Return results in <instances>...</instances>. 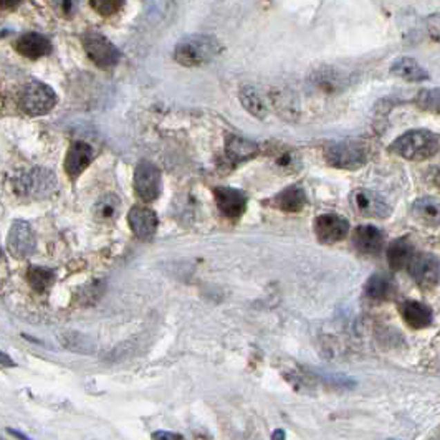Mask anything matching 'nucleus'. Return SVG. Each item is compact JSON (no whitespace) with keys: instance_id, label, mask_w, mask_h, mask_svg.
<instances>
[{"instance_id":"nucleus-33","label":"nucleus","mask_w":440,"mask_h":440,"mask_svg":"<svg viewBox=\"0 0 440 440\" xmlns=\"http://www.w3.org/2000/svg\"><path fill=\"white\" fill-rule=\"evenodd\" d=\"M154 439H182L181 435H175V434H167V432H156L153 434Z\"/></svg>"},{"instance_id":"nucleus-19","label":"nucleus","mask_w":440,"mask_h":440,"mask_svg":"<svg viewBox=\"0 0 440 440\" xmlns=\"http://www.w3.org/2000/svg\"><path fill=\"white\" fill-rule=\"evenodd\" d=\"M271 205L278 209V211L296 213L303 211L305 205H307V194H305L303 187L290 186L283 189L282 192H278V194L271 199Z\"/></svg>"},{"instance_id":"nucleus-31","label":"nucleus","mask_w":440,"mask_h":440,"mask_svg":"<svg viewBox=\"0 0 440 440\" xmlns=\"http://www.w3.org/2000/svg\"><path fill=\"white\" fill-rule=\"evenodd\" d=\"M20 3V0H0V8H6V10H10V8H15Z\"/></svg>"},{"instance_id":"nucleus-9","label":"nucleus","mask_w":440,"mask_h":440,"mask_svg":"<svg viewBox=\"0 0 440 440\" xmlns=\"http://www.w3.org/2000/svg\"><path fill=\"white\" fill-rule=\"evenodd\" d=\"M354 211L371 219H388L391 216V207L383 195L370 189H356L351 194Z\"/></svg>"},{"instance_id":"nucleus-34","label":"nucleus","mask_w":440,"mask_h":440,"mask_svg":"<svg viewBox=\"0 0 440 440\" xmlns=\"http://www.w3.org/2000/svg\"><path fill=\"white\" fill-rule=\"evenodd\" d=\"M271 437H274V439H283V437H285V432H283L282 429H278L274 435H271Z\"/></svg>"},{"instance_id":"nucleus-6","label":"nucleus","mask_w":440,"mask_h":440,"mask_svg":"<svg viewBox=\"0 0 440 440\" xmlns=\"http://www.w3.org/2000/svg\"><path fill=\"white\" fill-rule=\"evenodd\" d=\"M408 268L421 288L429 290L440 282V258L435 254H414Z\"/></svg>"},{"instance_id":"nucleus-22","label":"nucleus","mask_w":440,"mask_h":440,"mask_svg":"<svg viewBox=\"0 0 440 440\" xmlns=\"http://www.w3.org/2000/svg\"><path fill=\"white\" fill-rule=\"evenodd\" d=\"M391 73L405 79V82H425V79H429V73L414 58L409 57L397 58L392 63Z\"/></svg>"},{"instance_id":"nucleus-32","label":"nucleus","mask_w":440,"mask_h":440,"mask_svg":"<svg viewBox=\"0 0 440 440\" xmlns=\"http://www.w3.org/2000/svg\"><path fill=\"white\" fill-rule=\"evenodd\" d=\"M0 366L10 367V366H15V363H14V359H10L6 353H2V351H0Z\"/></svg>"},{"instance_id":"nucleus-28","label":"nucleus","mask_w":440,"mask_h":440,"mask_svg":"<svg viewBox=\"0 0 440 440\" xmlns=\"http://www.w3.org/2000/svg\"><path fill=\"white\" fill-rule=\"evenodd\" d=\"M419 104L424 110L440 113V90H425L419 95Z\"/></svg>"},{"instance_id":"nucleus-12","label":"nucleus","mask_w":440,"mask_h":440,"mask_svg":"<svg viewBox=\"0 0 440 440\" xmlns=\"http://www.w3.org/2000/svg\"><path fill=\"white\" fill-rule=\"evenodd\" d=\"M55 187H57L55 175L44 169L32 171L30 174L23 175L19 184V191H22L27 195H33V197H45L52 194V192L55 191Z\"/></svg>"},{"instance_id":"nucleus-27","label":"nucleus","mask_w":440,"mask_h":440,"mask_svg":"<svg viewBox=\"0 0 440 440\" xmlns=\"http://www.w3.org/2000/svg\"><path fill=\"white\" fill-rule=\"evenodd\" d=\"M90 6L93 7L99 15L110 17L118 14L124 6V0H90Z\"/></svg>"},{"instance_id":"nucleus-5","label":"nucleus","mask_w":440,"mask_h":440,"mask_svg":"<svg viewBox=\"0 0 440 440\" xmlns=\"http://www.w3.org/2000/svg\"><path fill=\"white\" fill-rule=\"evenodd\" d=\"M83 47L90 60L99 68H111L119 61V50L111 44L106 37L96 32H90L83 37Z\"/></svg>"},{"instance_id":"nucleus-8","label":"nucleus","mask_w":440,"mask_h":440,"mask_svg":"<svg viewBox=\"0 0 440 440\" xmlns=\"http://www.w3.org/2000/svg\"><path fill=\"white\" fill-rule=\"evenodd\" d=\"M316 238L325 245H333L345 240L350 232V222L338 213H323L314 219L313 224Z\"/></svg>"},{"instance_id":"nucleus-26","label":"nucleus","mask_w":440,"mask_h":440,"mask_svg":"<svg viewBox=\"0 0 440 440\" xmlns=\"http://www.w3.org/2000/svg\"><path fill=\"white\" fill-rule=\"evenodd\" d=\"M119 209V199L116 195H104L96 204V216L99 219H110Z\"/></svg>"},{"instance_id":"nucleus-30","label":"nucleus","mask_w":440,"mask_h":440,"mask_svg":"<svg viewBox=\"0 0 440 440\" xmlns=\"http://www.w3.org/2000/svg\"><path fill=\"white\" fill-rule=\"evenodd\" d=\"M427 28H429L430 37H432L435 41H440V14L430 15L429 19H427Z\"/></svg>"},{"instance_id":"nucleus-18","label":"nucleus","mask_w":440,"mask_h":440,"mask_svg":"<svg viewBox=\"0 0 440 440\" xmlns=\"http://www.w3.org/2000/svg\"><path fill=\"white\" fill-rule=\"evenodd\" d=\"M15 48L20 55L37 60L52 52V44L47 37L40 35V33H25L17 40Z\"/></svg>"},{"instance_id":"nucleus-24","label":"nucleus","mask_w":440,"mask_h":440,"mask_svg":"<svg viewBox=\"0 0 440 440\" xmlns=\"http://www.w3.org/2000/svg\"><path fill=\"white\" fill-rule=\"evenodd\" d=\"M240 103L244 104V108L255 118H267L268 115V106L263 99V96L258 93V90H255L254 86H244L240 90Z\"/></svg>"},{"instance_id":"nucleus-16","label":"nucleus","mask_w":440,"mask_h":440,"mask_svg":"<svg viewBox=\"0 0 440 440\" xmlns=\"http://www.w3.org/2000/svg\"><path fill=\"white\" fill-rule=\"evenodd\" d=\"M129 227L134 236L140 238H149L156 233L157 230V216L151 209L146 207H133L128 213Z\"/></svg>"},{"instance_id":"nucleus-7","label":"nucleus","mask_w":440,"mask_h":440,"mask_svg":"<svg viewBox=\"0 0 440 440\" xmlns=\"http://www.w3.org/2000/svg\"><path fill=\"white\" fill-rule=\"evenodd\" d=\"M134 191L142 202H153L161 194V173L154 164L141 161L134 169Z\"/></svg>"},{"instance_id":"nucleus-29","label":"nucleus","mask_w":440,"mask_h":440,"mask_svg":"<svg viewBox=\"0 0 440 440\" xmlns=\"http://www.w3.org/2000/svg\"><path fill=\"white\" fill-rule=\"evenodd\" d=\"M78 8V0H58V10L63 17L70 19L75 15Z\"/></svg>"},{"instance_id":"nucleus-25","label":"nucleus","mask_w":440,"mask_h":440,"mask_svg":"<svg viewBox=\"0 0 440 440\" xmlns=\"http://www.w3.org/2000/svg\"><path fill=\"white\" fill-rule=\"evenodd\" d=\"M27 280L30 283V287L35 291L44 293L47 291L53 283V274L48 270V268H41V267H32L27 274Z\"/></svg>"},{"instance_id":"nucleus-1","label":"nucleus","mask_w":440,"mask_h":440,"mask_svg":"<svg viewBox=\"0 0 440 440\" xmlns=\"http://www.w3.org/2000/svg\"><path fill=\"white\" fill-rule=\"evenodd\" d=\"M389 149L409 161H425L440 151V136L427 129H412L397 137Z\"/></svg>"},{"instance_id":"nucleus-10","label":"nucleus","mask_w":440,"mask_h":440,"mask_svg":"<svg viewBox=\"0 0 440 440\" xmlns=\"http://www.w3.org/2000/svg\"><path fill=\"white\" fill-rule=\"evenodd\" d=\"M7 247L15 258L30 257L32 251L35 250V233H33L30 224L23 220H15L8 232Z\"/></svg>"},{"instance_id":"nucleus-14","label":"nucleus","mask_w":440,"mask_h":440,"mask_svg":"<svg viewBox=\"0 0 440 440\" xmlns=\"http://www.w3.org/2000/svg\"><path fill=\"white\" fill-rule=\"evenodd\" d=\"M402 320L408 323V326L414 329L429 328L434 321V313L427 305L421 301L408 300L399 307Z\"/></svg>"},{"instance_id":"nucleus-21","label":"nucleus","mask_w":440,"mask_h":440,"mask_svg":"<svg viewBox=\"0 0 440 440\" xmlns=\"http://www.w3.org/2000/svg\"><path fill=\"white\" fill-rule=\"evenodd\" d=\"M414 255V247L409 242V238L402 237L392 240L391 244L388 245V250H385V258H388V265L392 268V270H402L409 265L410 258Z\"/></svg>"},{"instance_id":"nucleus-15","label":"nucleus","mask_w":440,"mask_h":440,"mask_svg":"<svg viewBox=\"0 0 440 440\" xmlns=\"http://www.w3.org/2000/svg\"><path fill=\"white\" fill-rule=\"evenodd\" d=\"M93 161V148L86 142H75L65 157V171L71 179H77Z\"/></svg>"},{"instance_id":"nucleus-2","label":"nucleus","mask_w":440,"mask_h":440,"mask_svg":"<svg viewBox=\"0 0 440 440\" xmlns=\"http://www.w3.org/2000/svg\"><path fill=\"white\" fill-rule=\"evenodd\" d=\"M220 41L212 35H189L175 45L174 58L182 66H202L220 53Z\"/></svg>"},{"instance_id":"nucleus-17","label":"nucleus","mask_w":440,"mask_h":440,"mask_svg":"<svg viewBox=\"0 0 440 440\" xmlns=\"http://www.w3.org/2000/svg\"><path fill=\"white\" fill-rule=\"evenodd\" d=\"M410 213L419 224L425 227H439L440 225V200L435 197H421L414 200Z\"/></svg>"},{"instance_id":"nucleus-20","label":"nucleus","mask_w":440,"mask_h":440,"mask_svg":"<svg viewBox=\"0 0 440 440\" xmlns=\"http://www.w3.org/2000/svg\"><path fill=\"white\" fill-rule=\"evenodd\" d=\"M258 144L254 141L244 140L238 136H229L225 142V156L232 164H240V162L249 161L258 154Z\"/></svg>"},{"instance_id":"nucleus-11","label":"nucleus","mask_w":440,"mask_h":440,"mask_svg":"<svg viewBox=\"0 0 440 440\" xmlns=\"http://www.w3.org/2000/svg\"><path fill=\"white\" fill-rule=\"evenodd\" d=\"M213 197L219 211L227 219H238L244 216L247 209V195L238 189L232 187H217L213 189Z\"/></svg>"},{"instance_id":"nucleus-13","label":"nucleus","mask_w":440,"mask_h":440,"mask_svg":"<svg viewBox=\"0 0 440 440\" xmlns=\"http://www.w3.org/2000/svg\"><path fill=\"white\" fill-rule=\"evenodd\" d=\"M353 244L359 254L377 255L384 249V233L374 225H359L353 232Z\"/></svg>"},{"instance_id":"nucleus-23","label":"nucleus","mask_w":440,"mask_h":440,"mask_svg":"<svg viewBox=\"0 0 440 440\" xmlns=\"http://www.w3.org/2000/svg\"><path fill=\"white\" fill-rule=\"evenodd\" d=\"M392 293H394L392 280L383 274L372 275L366 282V287H364V295L372 301H384L391 298Z\"/></svg>"},{"instance_id":"nucleus-3","label":"nucleus","mask_w":440,"mask_h":440,"mask_svg":"<svg viewBox=\"0 0 440 440\" xmlns=\"http://www.w3.org/2000/svg\"><path fill=\"white\" fill-rule=\"evenodd\" d=\"M57 104V95L48 85L40 82L27 83L20 91V108L32 116L47 115Z\"/></svg>"},{"instance_id":"nucleus-4","label":"nucleus","mask_w":440,"mask_h":440,"mask_svg":"<svg viewBox=\"0 0 440 440\" xmlns=\"http://www.w3.org/2000/svg\"><path fill=\"white\" fill-rule=\"evenodd\" d=\"M325 159L329 166L338 167V169L354 171L366 164L367 154L358 142L345 141L326 148Z\"/></svg>"}]
</instances>
